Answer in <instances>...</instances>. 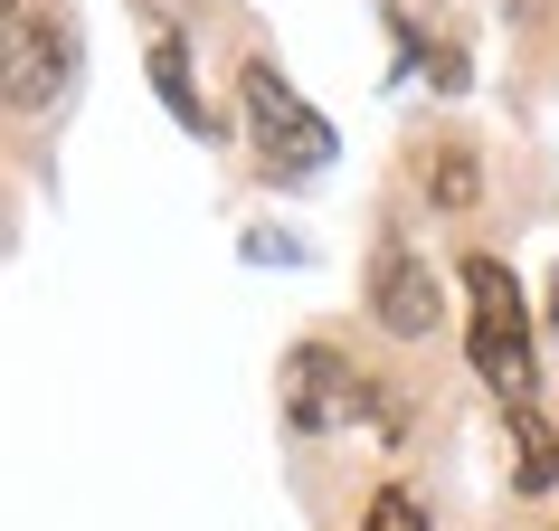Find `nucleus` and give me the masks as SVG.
I'll return each instance as SVG.
<instances>
[{"instance_id": "39448f33", "label": "nucleus", "mask_w": 559, "mask_h": 531, "mask_svg": "<svg viewBox=\"0 0 559 531\" xmlns=\"http://www.w3.org/2000/svg\"><path fill=\"white\" fill-rule=\"evenodd\" d=\"M58 76H67L58 30H38L29 10H10V105H20V115H38V105L58 95Z\"/></svg>"}, {"instance_id": "423d86ee", "label": "nucleus", "mask_w": 559, "mask_h": 531, "mask_svg": "<svg viewBox=\"0 0 559 531\" xmlns=\"http://www.w3.org/2000/svg\"><path fill=\"white\" fill-rule=\"evenodd\" d=\"M152 86H162V105H171L180 133H200V143H218V115L200 105V86H190V48L180 38H152Z\"/></svg>"}, {"instance_id": "6e6552de", "label": "nucleus", "mask_w": 559, "mask_h": 531, "mask_svg": "<svg viewBox=\"0 0 559 531\" xmlns=\"http://www.w3.org/2000/svg\"><path fill=\"white\" fill-rule=\"evenodd\" d=\"M360 531H427V503H417L408 484H380L370 512H360Z\"/></svg>"}, {"instance_id": "1a4fd4ad", "label": "nucleus", "mask_w": 559, "mask_h": 531, "mask_svg": "<svg viewBox=\"0 0 559 531\" xmlns=\"http://www.w3.org/2000/svg\"><path fill=\"white\" fill-rule=\"evenodd\" d=\"M550 323H559V275H550Z\"/></svg>"}, {"instance_id": "0eeeda50", "label": "nucleus", "mask_w": 559, "mask_h": 531, "mask_svg": "<svg viewBox=\"0 0 559 531\" xmlns=\"http://www.w3.org/2000/svg\"><path fill=\"white\" fill-rule=\"evenodd\" d=\"M427 190H437V209H474V200H484V162H474V143L445 133V143L427 152Z\"/></svg>"}, {"instance_id": "20e7f679", "label": "nucleus", "mask_w": 559, "mask_h": 531, "mask_svg": "<svg viewBox=\"0 0 559 531\" xmlns=\"http://www.w3.org/2000/svg\"><path fill=\"white\" fill-rule=\"evenodd\" d=\"M370 314H380L389 332H437L445 295H437V275H427V257H417L408 237H380V257H370Z\"/></svg>"}, {"instance_id": "f257e3e1", "label": "nucleus", "mask_w": 559, "mask_h": 531, "mask_svg": "<svg viewBox=\"0 0 559 531\" xmlns=\"http://www.w3.org/2000/svg\"><path fill=\"white\" fill-rule=\"evenodd\" d=\"M465 352L474 370H484V389H493L502 409H540V352H531V304L522 285H512V266L502 257H465Z\"/></svg>"}, {"instance_id": "7ed1b4c3", "label": "nucleus", "mask_w": 559, "mask_h": 531, "mask_svg": "<svg viewBox=\"0 0 559 531\" xmlns=\"http://www.w3.org/2000/svg\"><path fill=\"white\" fill-rule=\"evenodd\" d=\"M275 399H285V417H295L304 437H332V427H352L360 409H370V427H380V380H360L332 342H304V352L285 361Z\"/></svg>"}, {"instance_id": "f03ea898", "label": "nucleus", "mask_w": 559, "mask_h": 531, "mask_svg": "<svg viewBox=\"0 0 559 531\" xmlns=\"http://www.w3.org/2000/svg\"><path fill=\"white\" fill-rule=\"evenodd\" d=\"M237 105H247V133H257V162L275 180H313V172H332V152H342V133H332L313 105H304L285 76L265 58H247L237 67Z\"/></svg>"}]
</instances>
